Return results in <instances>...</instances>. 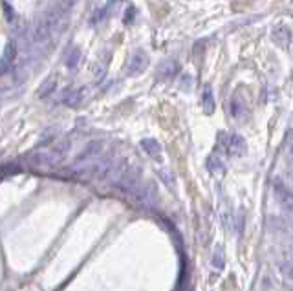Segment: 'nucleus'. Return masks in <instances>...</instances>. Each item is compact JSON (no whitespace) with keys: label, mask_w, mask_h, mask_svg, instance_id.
I'll return each mask as SVG.
<instances>
[{"label":"nucleus","mask_w":293,"mask_h":291,"mask_svg":"<svg viewBox=\"0 0 293 291\" xmlns=\"http://www.w3.org/2000/svg\"><path fill=\"white\" fill-rule=\"evenodd\" d=\"M275 192H277V196L281 198V202L286 203V207H290V203H292V196H290V190L284 187V185H275Z\"/></svg>","instance_id":"nucleus-12"},{"label":"nucleus","mask_w":293,"mask_h":291,"mask_svg":"<svg viewBox=\"0 0 293 291\" xmlns=\"http://www.w3.org/2000/svg\"><path fill=\"white\" fill-rule=\"evenodd\" d=\"M207 168L214 174H224L226 172V165L222 163L218 156H209L207 157Z\"/></svg>","instance_id":"nucleus-10"},{"label":"nucleus","mask_w":293,"mask_h":291,"mask_svg":"<svg viewBox=\"0 0 293 291\" xmlns=\"http://www.w3.org/2000/svg\"><path fill=\"white\" fill-rule=\"evenodd\" d=\"M61 101L66 105V107H77L81 101V90H75V88H66L62 92V97Z\"/></svg>","instance_id":"nucleus-6"},{"label":"nucleus","mask_w":293,"mask_h":291,"mask_svg":"<svg viewBox=\"0 0 293 291\" xmlns=\"http://www.w3.org/2000/svg\"><path fill=\"white\" fill-rule=\"evenodd\" d=\"M146 64H148V59H146L145 53L143 51H136V53H132L129 61V73L130 75H138V73L145 70Z\"/></svg>","instance_id":"nucleus-2"},{"label":"nucleus","mask_w":293,"mask_h":291,"mask_svg":"<svg viewBox=\"0 0 293 291\" xmlns=\"http://www.w3.org/2000/svg\"><path fill=\"white\" fill-rule=\"evenodd\" d=\"M141 146H143V150L148 154V156L152 157H158V154L161 152V146L156 140H143L141 141Z\"/></svg>","instance_id":"nucleus-9"},{"label":"nucleus","mask_w":293,"mask_h":291,"mask_svg":"<svg viewBox=\"0 0 293 291\" xmlns=\"http://www.w3.org/2000/svg\"><path fill=\"white\" fill-rule=\"evenodd\" d=\"M226 150L229 152L231 156H244V154H246V150H248L246 140H244L242 136H238V134L229 136V140H227Z\"/></svg>","instance_id":"nucleus-1"},{"label":"nucleus","mask_w":293,"mask_h":291,"mask_svg":"<svg viewBox=\"0 0 293 291\" xmlns=\"http://www.w3.org/2000/svg\"><path fill=\"white\" fill-rule=\"evenodd\" d=\"M105 72H107V64H97V66H96V72H94V77L99 81V79H103Z\"/></svg>","instance_id":"nucleus-14"},{"label":"nucleus","mask_w":293,"mask_h":291,"mask_svg":"<svg viewBox=\"0 0 293 291\" xmlns=\"http://www.w3.org/2000/svg\"><path fill=\"white\" fill-rule=\"evenodd\" d=\"M55 86H57L55 79H53V77L48 79V81H46V83L39 88V92H37V97H48V95H51V92L55 90Z\"/></svg>","instance_id":"nucleus-11"},{"label":"nucleus","mask_w":293,"mask_h":291,"mask_svg":"<svg viewBox=\"0 0 293 291\" xmlns=\"http://www.w3.org/2000/svg\"><path fill=\"white\" fill-rule=\"evenodd\" d=\"M246 112H248V108H246V103H244V99L240 97V95H233L231 99V116L233 118H244L246 116Z\"/></svg>","instance_id":"nucleus-7"},{"label":"nucleus","mask_w":293,"mask_h":291,"mask_svg":"<svg viewBox=\"0 0 293 291\" xmlns=\"http://www.w3.org/2000/svg\"><path fill=\"white\" fill-rule=\"evenodd\" d=\"M136 18V7H129L127 9V15H125V24H132V20Z\"/></svg>","instance_id":"nucleus-15"},{"label":"nucleus","mask_w":293,"mask_h":291,"mask_svg":"<svg viewBox=\"0 0 293 291\" xmlns=\"http://www.w3.org/2000/svg\"><path fill=\"white\" fill-rule=\"evenodd\" d=\"M178 68H180L178 62L172 61V59L163 61L158 68V81H169V79H172L178 73Z\"/></svg>","instance_id":"nucleus-3"},{"label":"nucleus","mask_w":293,"mask_h":291,"mask_svg":"<svg viewBox=\"0 0 293 291\" xmlns=\"http://www.w3.org/2000/svg\"><path fill=\"white\" fill-rule=\"evenodd\" d=\"M273 39H275L277 44L281 46H290V42H292V31H290V28L288 26H277L275 29H273Z\"/></svg>","instance_id":"nucleus-5"},{"label":"nucleus","mask_w":293,"mask_h":291,"mask_svg":"<svg viewBox=\"0 0 293 291\" xmlns=\"http://www.w3.org/2000/svg\"><path fill=\"white\" fill-rule=\"evenodd\" d=\"M101 148H103V143H101V141H92L90 145H88L85 150L81 152L79 157L75 159V165H83L85 161H88V159H92V157H96L97 154L101 152Z\"/></svg>","instance_id":"nucleus-4"},{"label":"nucleus","mask_w":293,"mask_h":291,"mask_svg":"<svg viewBox=\"0 0 293 291\" xmlns=\"http://www.w3.org/2000/svg\"><path fill=\"white\" fill-rule=\"evenodd\" d=\"M79 61H81V51L75 48V50H72L70 51V55H68V59H66V66L68 68H77V64H79Z\"/></svg>","instance_id":"nucleus-13"},{"label":"nucleus","mask_w":293,"mask_h":291,"mask_svg":"<svg viewBox=\"0 0 293 291\" xmlns=\"http://www.w3.org/2000/svg\"><path fill=\"white\" fill-rule=\"evenodd\" d=\"M202 107L203 110L207 114H213L214 112V97H213V88L211 86H205L203 88V94H202Z\"/></svg>","instance_id":"nucleus-8"}]
</instances>
